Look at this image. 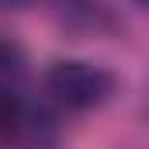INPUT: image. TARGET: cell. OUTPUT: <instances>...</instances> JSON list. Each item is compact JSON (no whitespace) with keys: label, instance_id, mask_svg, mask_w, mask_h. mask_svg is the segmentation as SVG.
Here are the masks:
<instances>
[{"label":"cell","instance_id":"3","mask_svg":"<svg viewBox=\"0 0 149 149\" xmlns=\"http://www.w3.org/2000/svg\"><path fill=\"white\" fill-rule=\"evenodd\" d=\"M0 3H7V7H21L24 0H0Z\"/></svg>","mask_w":149,"mask_h":149},{"label":"cell","instance_id":"1","mask_svg":"<svg viewBox=\"0 0 149 149\" xmlns=\"http://www.w3.org/2000/svg\"><path fill=\"white\" fill-rule=\"evenodd\" d=\"M45 90L66 111H90V108H101L114 94V76L94 63L59 59L45 73Z\"/></svg>","mask_w":149,"mask_h":149},{"label":"cell","instance_id":"4","mask_svg":"<svg viewBox=\"0 0 149 149\" xmlns=\"http://www.w3.org/2000/svg\"><path fill=\"white\" fill-rule=\"evenodd\" d=\"M135 3H146V0H135Z\"/></svg>","mask_w":149,"mask_h":149},{"label":"cell","instance_id":"2","mask_svg":"<svg viewBox=\"0 0 149 149\" xmlns=\"http://www.w3.org/2000/svg\"><path fill=\"white\" fill-rule=\"evenodd\" d=\"M24 73H28V59H24L21 45L0 35V94H14V90H21Z\"/></svg>","mask_w":149,"mask_h":149}]
</instances>
